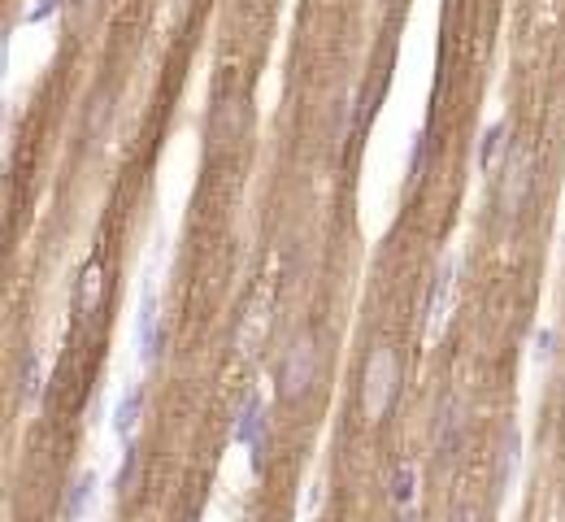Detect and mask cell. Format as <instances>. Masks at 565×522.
<instances>
[{
  "instance_id": "277c9868",
  "label": "cell",
  "mask_w": 565,
  "mask_h": 522,
  "mask_svg": "<svg viewBox=\"0 0 565 522\" xmlns=\"http://www.w3.org/2000/svg\"><path fill=\"white\" fill-rule=\"evenodd\" d=\"M266 405L257 401V396H248L240 405V414H235V444H244L248 457H253V470L261 475V466H266Z\"/></svg>"
},
{
  "instance_id": "8992f818",
  "label": "cell",
  "mask_w": 565,
  "mask_h": 522,
  "mask_svg": "<svg viewBox=\"0 0 565 522\" xmlns=\"http://www.w3.org/2000/svg\"><path fill=\"white\" fill-rule=\"evenodd\" d=\"M509 122H496V127H487L483 135V144H479V170L487 174V179H500V170H505V161H509Z\"/></svg>"
},
{
  "instance_id": "2e32d148",
  "label": "cell",
  "mask_w": 565,
  "mask_h": 522,
  "mask_svg": "<svg viewBox=\"0 0 565 522\" xmlns=\"http://www.w3.org/2000/svg\"><path fill=\"white\" fill-rule=\"evenodd\" d=\"M66 5H74V9H87V5H92V0H66Z\"/></svg>"
},
{
  "instance_id": "7c38bea8",
  "label": "cell",
  "mask_w": 565,
  "mask_h": 522,
  "mask_svg": "<svg viewBox=\"0 0 565 522\" xmlns=\"http://www.w3.org/2000/svg\"><path fill=\"white\" fill-rule=\"evenodd\" d=\"M513 462H518V431H509V440H505V457H500V483H509Z\"/></svg>"
},
{
  "instance_id": "e0dca14e",
  "label": "cell",
  "mask_w": 565,
  "mask_h": 522,
  "mask_svg": "<svg viewBox=\"0 0 565 522\" xmlns=\"http://www.w3.org/2000/svg\"><path fill=\"white\" fill-rule=\"evenodd\" d=\"M170 5H174V9H187V0H170Z\"/></svg>"
},
{
  "instance_id": "7a4b0ae2",
  "label": "cell",
  "mask_w": 565,
  "mask_h": 522,
  "mask_svg": "<svg viewBox=\"0 0 565 522\" xmlns=\"http://www.w3.org/2000/svg\"><path fill=\"white\" fill-rule=\"evenodd\" d=\"M531 179H535V153L526 144H513L505 170H500V179H496L500 218H518L526 209V201H531Z\"/></svg>"
},
{
  "instance_id": "9a60e30c",
  "label": "cell",
  "mask_w": 565,
  "mask_h": 522,
  "mask_svg": "<svg viewBox=\"0 0 565 522\" xmlns=\"http://www.w3.org/2000/svg\"><path fill=\"white\" fill-rule=\"evenodd\" d=\"M452 522H474V514H470V509H461V514L452 518Z\"/></svg>"
},
{
  "instance_id": "5bb4252c",
  "label": "cell",
  "mask_w": 565,
  "mask_h": 522,
  "mask_svg": "<svg viewBox=\"0 0 565 522\" xmlns=\"http://www.w3.org/2000/svg\"><path fill=\"white\" fill-rule=\"evenodd\" d=\"M131 475H135V453H127V466H122V475H118V492H127Z\"/></svg>"
},
{
  "instance_id": "3957f363",
  "label": "cell",
  "mask_w": 565,
  "mask_h": 522,
  "mask_svg": "<svg viewBox=\"0 0 565 522\" xmlns=\"http://www.w3.org/2000/svg\"><path fill=\"white\" fill-rule=\"evenodd\" d=\"M313 379H318V340L305 331V335H296L292 348L283 353V366H279V396L283 401H300L309 388H313Z\"/></svg>"
},
{
  "instance_id": "8fae6325",
  "label": "cell",
  "mask_w": 565,
  "mask_h": 522,
  "mask_svg": "<svg viewBox=\"0 0 565 522\" xmlns=\"http://www.w3.org/2000/svg\"><path fill=\"white\" fill-rule=\"evenodd\" d=\"M40 379H44L40 357L27 353V357H22V401H35V392H40Z\"/></svg>"
},
{
  "instance_id": "ac0fdd59",
  "label": "cell",
  "mask_w": 565,
  "mask_h": 522,
  "mask_svg": "<svg viewBox=\"0 0 565 522\" xmlns=\"http://www.w3.org/2000/svg\"><path fill=\"white\" fill-rule=\"evenodd\" d=\"M400 522H418V518H413V514H405V518H400Z\"/></svg>"
},
{
  "instance_id": "5b68a950",
  "label": "cell",
  "mask_w": 565,
  "mask_h": 522,
  "mask_svg": "<svg viewBox=\"0 0 565 522\" xmlns=\"http://www.w3.org/2000/svg\"><path fill=\"white\" fill-rule=\"evenodd\" d=\"M135 335H140V362L153 366L157 357H161V309H157V292L144 296L140 322H135Z\"/></svg>"
},
{
  "instance_id": "30bf717a",
  "label": "cell",
  "mask_w": 565,
  "mask_h": 522,
  "mask_svg": "<svg viewBox=\"0 0 565 522\" xmlns=\"http://www.w3.org/2000/svg\"><path fill=\"white\" fill-rule=\"evenodd\" d=\"M413 488H418V466H413V462H400L396 475H392V501H396V505H409V501H413Z\"/></svg>"
},
{
  "instance_id": "ba28073f",
  "label": "cell",
  "mask_w": 565,
  "mask_h": 522,
  "mask_svg": "<svg viewBox=\"0 0 565 522\" xmlns=\"http://www.w3.org/2000/svg\"><path fill=\"white\" fill-rule=\"evenodd\" d=\"M140 418H144V388H131L118 401V409H113V431H118L122 440L131 444V435H135V427H140Z\"/></svg>"
},
{
  "instance_id": "52a82bcc",
  "label": "cell",
  "mask_w": 565,
  "mask_h": 522,
  "mask_svg": "<svg viewBox=\"0 0 565 522\" xmlns=\"http://www.w3.org/2000/svg\"><path fill=\"white\" fill-rule=\"evenodd\" d=\"M100 301H105V266L92 257L83 266V275H79V292H74V309H79V318H92Z\"/></svg>"
},
{
  "instance_id": "6da1fadb",
  "label": "cell",
  "mask_w": 565,
  "mask_h": 522,
  "mask_svg": "<svg viewBox=\"0 0 565 522\" xmlns=\"http://www.w3.org/2000/svg\"><path fill=\"white\" fill-rule=\"evenodd\" d=\"M400 392V357L396 348L374 344L366 357V370H361V418L366 422H383L396 405Z\"/></svg>"
},
{
  "instance_id": "9c48e42d",
  "label": "cell",
  "mask_w": 565,
  "mask_h": 522,
  "mask_svg": "<svg viewBox=\"0 0 565 522\" xmlns=\"http://www.w3.org/2000/svg\"><path fill=\"white\" fill-rule=\"evenodd\" d=\"M92 496H96V475H79L70 483V492H66V522H83V514L92 509Z\"/></svg>"
},
{
  "instance_id": "4fadbf2b",
  "label": "cell",
  "mask_w": 565,
  "mask_h": 522,
  "mask_svg": "<svg viewBox=\"0 0 565 522\" xmlns=\"http://www.w3.org/2000/svg\"><path fill=\"white\" fill-rule=\"evenodd\" d=\"M57 9H61V0H35V5L27 9V22H31V27H35V22H48Z\"/></svg>"
}]
</instances>
